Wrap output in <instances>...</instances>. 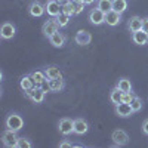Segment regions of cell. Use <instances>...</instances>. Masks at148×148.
Listing matches in <instances>:
<instances>
[{"mask_svg":"<svg viewBox=\"0 0 148 148\" xmlns=\"http://www.w3.org/2000/svg\"><path fill=\"white\" fill-rule=\"evenodd\" d=\"M28 12H30V15L34 16V18H39L42 16L45 12H46V6L42 5L40 2H37V0H34V2L30 3V8H28Z\"/></svg>","mask_w":148,"mask_h":148,"instance_id":"9","label":"cell"},{"mask_svg":"<svg viewBox=\"0 0 148 148\" xmlns=\"http://www.w3.org/2000/svg\"><path fill=\"white\" fill-rule=\"evenodd\" d=\"M127 9V2L126 0H113V10L119 12V14H123Z\"/></svg>","mask_w":148,"mask_h":148,"instance_id":"23","label":"cell"},{"mask_svg":"<svg viewBox=\"0 0 148 148\" xmlns=\"http://www.w3.org/2000/svg\"><path fill=\"white\" fill-rule=\"evenodd\" d=\"M15 33H16V28H15V25L12 22H5L2 25V28H0V36H2L3 39H6V40L12 39V37L15 36Z\"/></svg>","mask_w":148,"mask_h":148,"instance_id":"11","label":"cell"},{"mask_svg":"<svg viewBox=\"0 0 148 148\" xmlns=\"http://www.w3.org/2000/svg\"><path fill=\"white\" fill-rule=\"evenodd\" d=\"M59 28H61V27L58 25L56 19H55V18H52V19H47V21L43 24V27H42V33H43L46 37H51V36H52V34H55Z\"/></svg>","mask_w":148,"mask_h":148,"instance_id":"5","label":"cell"},{"mask_svg":"<svg viewBox=\"0 0 148 148\" xmlns=\"http://www.w3.org/2000/svg\"><path fill=\"white\" fill-rule=\"evenodd\" d=\"M88 130H89V125L86 120H83V119L74 120V133L76 135H84Z\"/></svg>","mask_w":148,"mask_h":148,"instance_id":"14","label":"cell"},{"mask_svg":"<svg viewBox=\"0 0 148 148\" xmlns=\"http://www.w3.org/2000/svg\"><path fill=\"white\" fill-rule=\"evenodd\" d=\"M45 74H46V77H47V79H56V77H62V74H61V70H59V67H56V65H49V67H46V70H45Z\"/></svg>","mask_w":148,"mask_h":148,"instance_id":"18","label":"cell"},{"mask_svg":"<svg viewBox=\"0 0 148 148\" xmlns=\"http://www.w3.org/2000/svg\"><path fill=\"white\" fill-rule=\"evenodd\" d=\"M39 88L45 92V93H49V92H52V89H51V82H49V79H46V80H43L42 82V84L39 86Z\"/></svg>","mask_w":148,"mask_h":148,"instance_id":"31","label":"cell"},{"mask_svg":"<svg viewBox=\"0 0 148 148\" xmlns=\"http://www.w3.org/2000/svg\"><path fill=\"white\" fill-rule=\"evenodd\" d=\"M132 40L135 45L138 46H144L148 43V33H145L144 30H139V31H135L132 33Z\"/></svg>","mask_w":148,"mask_h":148,"instance_id":"13","label":"cell"},{"mask_svg":"<svg viewBox=\"0 0 148 148\" xmlns=\"http://www.w3.org/2000/svg\"><path fill=\"white\" fill-rule=\"evenodd\" d=\"M116 114L119 117H123V119H126V117H130L133 114V110L130 107V104H126V102H120L116 105Z\"/></svg>","mask_w":148,"mask_h":148,"instance_id":"10","label":"cell"},{"mask_svg":"<svg viewBox=\"0 0 148 148\" xmlns=\"http://www.w3.org/2000/svg\"><path fill=\"white\" fill-rule=\"evenodd\" d=\"M70 15H67V14H64V12H61V14L55 18L56 19V22H58V25L59 27H67L68 25V22H70Z\"/></svg>","mask_w":148,"mask_h":148,"instance_id":"26","label":"cell"},{"mask_svg":"<svg viewBox=\"0 0 148 148\" xmlns=\"http://www.w3.org/2000/svg\"><path fill=\"white\" fill-rule=\"evenodd\" d=\"M18 148H31L33 147V144L27 139V138H19V141H18V145H16Z\"/></svg>","mask_w":148,"mask_h":148,"instance_id":"29","label":"cell"},{"mask_svg":"<svg viewBox=\"0 0 148 148\" xmlns=\"http://www.w3.org/2000/svg\"><path fill=\"white\" fill-rule=\"evenodd\" d=\"M96 8H99L102 12H110V10H113V0H98V6Z\"/></svg>","mask_w":148,"mask_h":148,"instance_id":"24","label":"cell"},{"mask_svg":"<svg viewBox=\"0 0 148 148\" xmlns=\"http://www.w3.org/2000/svg\"><path fill=\"white\" fill-rule=\"evenodd\" d=\"M83 2H84V5H92L95 0H83Z\"/></svg>","mask_w":148,"mask_h":148,"instance_id":"36","label":"cell"},{"mask_svg":"<svg viewBox=\"0 0 148 148\" xmlns=\"http://www.w3.org/2000/svg\"><path fill=\"white\" fill-rule=\"evenodd\" d=\"M18 141H19V136L16 135V132L10 130V129H6L2 135V142L5 147H9V148H14L18 145Z\"/></svg>","mask_w":148,"mask_h":148,"instance_id":"2","label":"cell"},{"mask_svg":"<svg viewBox=\"0 0 148 148\" xmlns=\"http://www.w3.org/2000/svg\"><path fill=\"white\" fill-rule=\"evenodd\" d=\"M30 76L33 77V80H34L36 86H40V84H42V82L47 79V77H46V74H45V71H34V73H31V74H30Z\"/></svg>","mask_w":148,"mask_h":148,"instance_id":"25","label":"cell"},{"mask_svg":"<svg viewBox=\"0 0 148 148\" xmlns=\"http://www.w3.org/2000/svg\"><path fill=\"white\" fill-rule=\"evenodd\" d=\"M6 127L14 130V132H19L22 127H24V120L19 114L16 113H10L6 119Z\"/></svg>","mask_w":148,"mask_h":148,"instance_id":"1","label":"cell"},{"mask_svg":"<svg viewBox=\"0 0 148 148\" xmlns=\"http://www.w3.org/2000/svg\"><path fill=\"white\" fill-rule=\"evenodd\" d=\"M129 30H130L132 33L142 30V18H139V16H132V18L129 19Z\"/></svg>","mask_w":148,"mask_h":148,"instance_id":"19","label":"cell"},{"mask_svg":"<svg viewBox=\"0 0 148 148\" xmlns=\"http://www.w3.org/2000/svg\"><path fill=\"white\" fill-rule=\"evenodd\" d=\"M62 12H64V14H67V15H70V16L76 15V8H74V3L71 2V0L62 5Z\"/></svg>","mask_w":148,"mask_h":148,"instance_id":"27","label":"cell"},{"mask_svg":"<svg viewBox=\"0 0 148 148\" xmlns=\"http://www.w3.org/2000/svg\"><path fill=\"white\" fill-rule=\"evenodd\" d=\"M120 21H121V14H119V12H116V10H110V12L105 14V22L110 27L119 25Z\"/></svg>","mask_w":148,"mask_h":148,"instance_id":"12","label":"cell"},{"mask_svg":"<svg viewBox=\"0 0 148 148\" xmlns=\"http://www.w3.org/2000/svg\"><path fill=\"white\" fill-rule=\"evenodd\" d=\"M19 86H21V89L24 90V92H27V90H30V89H33V88H36V83H34V80H33V77L30 76H24L22 79H21V82H19ZM39 88V86H37Z\"/></svg>","mask_w":148,"mask_h":148,"instance_id":"17","label":"cell"},{"mask_svg":"<svg viewBox=\"0 0 148 148\" xmlns=\"http://www.w3.org/2000/svg\"><path fill=\"white\" fill-rule=\"evenodd\" d=\"M130 107H132V110H133V113H138V111L142 108V101L139 99L138 96H135L133 99H132V102H130Z\"/></svg>","mask_w":148,"mask_h":148,"instance_id":"28","label":"cell"},{"mask_svg":"<svg viewBox=\"0 0 148 148\" xmlns=\"http://www.w3.org/2000/svg\"><path fill=\"white\" fill-rule=\"evenodd\" d=\"M133 98H135V95H133L132 92H123V102H126V104H130Z\"/></svg>","mask_w":148,"mask_h":148,"instance_id":"32","label":"cell"},{"mask_svg":"<svg viewBox=\"0 0 148 148\" xmlns=\"http://www.w3.org/2000/svg\"><path fill=\"white\" fill-rule=\"evenodd\" d=\"M58 129L59 132L64 135V136H68V135L74 133V120L73 119H61L58 123Z\"/></svg>","mask_w":148,"mask_h":148,"instance_id":"3","label":"cell"},{"mask_svg":"<svg viewBox=\"0 0 148 148\" xmlns=\"http://www.w3.org/2000/svg\"><path fill=\"white\" fill-rule=\"evenodd\" d=\"M142 132H144L145 135H148V119L142 123Z\"/></svg>","mask_w":148,"mask_h":148,"instance_id":"34","label":"cell"},{"mask_svg":"<svg viewBox=\"0 0 148 148\" xmlns=\"http://www.w3.org/2000/svg\"><path fill=\"white\" fill-rule=\"evenodd\" d=\"M25 95H27L28 99H31L34 104H42V102L45 101V95H46V93H45L40 88H37V86H36V88L27 90Z\"/></svg>","mask_w":148,"mask_h":148,"instance_id":"4","label":"cell"},{"mask_svg":"<svg viewBox=\"0 0 148 148\" xmlns=\"http://www.w3.org/2000/svg\"><path fill=\"white\" fill-rule=\"evenodd\" d=\"M110 101L113 102L114 105H117V104L123 102V92L117 88V86H116V88H114L113 90H111V93H110Z\"/></svg>","mask_w":148,"mask_h":148,"instance_id":"20","label":"cell"},{"mask_svg":"<svg viewBox=\"0 0 148 148\" xmlns=\"http://www.w3.org/2000/svg\"><path fill=\"white\" fill-rule=\"evenodd\" d=\"M89 21L93 25H101V24L105 22V12H102L99 8L92 9L90 14H89Z\"/></svg>","mask_w":148,"mask_h":148,"instance_id":"6","label":"cell"},{"mask_svg":"<svg viewBox=\"0 0 148 148\" xmlns=\"http://www.w3.org/2000/svg\"><path fill=\"white\" fill-rule=\"evenodd\" d=\"M142 30L148 33V18H142Z\"/></svg>","mask_w":148,"mask_h":148,"instance_id":"33","label":"cell"},{"mask_svg":"<svg viewBox=\"0 0 148 148\" xmlns=\"http://www.w3.org/2000/svg\"><path fill=\"white\" fill-rule=\"evenodd\" d=\"M71 2L74 3V8H76V15L80 14V12L84 9V2L83 0H71Z\"/></svg>","mask_w":148,"mask_h":148,"instance_id":"30","label":"cell"},{"mask_svg":"<svg viewBox=\"0 0 148 148\" xmlns=\"http://www.w3.org/2000/svg\"><path fill=\"white\" fill-rule=\"evenodd\" d=\"M45 6H46L47 15L52 16V18H56V16L61 14V12H62V5H59L56 0H49V2H47Z\"/></svg>","mask_w":148,"mask_h":148,"instance_id":"7","label":"cell"},{"mask_svg":"<svg viewBox=\"0 0 148 148\" xmlns=\"http://www.w3.org/2000/svg\"><path fill=\"white\" fill-rule=\"evenodd\" d=\"M56 2H58L59 5H64V3H67V2H70V0H56Z\"/></svg>","mask_w":148,"mask_h":148,"instance_id":"37","label":"cell"},{"mask_svg":"<svg viewBox=\"0 0 148 148\" xmlns=\"http://www.w3.org/2000/svg\"><path fill=\"white\" fill-rule=\"evenodd\" d=\"M92 40V36L89 31H86V30H82L76 34V43L80 45V46H86V45H89Z\"/></svg>","mask_w":148,"mask_h":148,"instance_id":"15","label":"cell"},{"mask_svg":"<svg viewBox=\"0 0 148 148\" xmlns=\"http://www.w3.org/2000/svg\"><path fill=\"white\" fill-rule=\"evenodd\" d=\"M59 147H61V148H65V147H73V144H71V142H68V141H64V142H61V144H59Z\"/></svg>","mask_w":148,"mask_h":148,"instance_id":"35","label":"cell"},{"mask_svg":"<svg viewBox=\"0 0 148 148\" xmlns=\"http://www.w3.org/2000/svg\"><path fill=\"white\" fill-rule=\"evenodd\" d=\"M111 139L114 141V145H126L129 142V136H127V133L125 130H121V129H117L113 132V135H111Z\"/></svg>","mask_w":148,"mask_h":148,"instance_id":"8","label":"cell"},{"mask_svg":"<svg viewBox=\"0 0 148 148\" xmlns=\"http://www.w3.org/2000/svg\"><path fill=\"white\" fill-rule=\"evenodd\" d=\"M117 88H119L121 92H132V83H130L129 79L121 77V79H119V82H117Z\"/></svg>","mask_w":148,"mask_h":148,"instance_id":"22","label":"cell"},{"mask_svg":"<svg viewBox=\"0 0 148 148\" xmlns=\"http://www.w3.org/2000/svg\"><path fill=\"white\" fill-rule=\"evenodd\" d=\"M49 42H51V45L55 46V47H62L65 45V36L56 31L55 34H52L49 37Z\"/></svg>","mask_w":148,"mask_h":148,"instance_id":"16","label":"cell"},{"mask_svg":"<svg viewBox=\"0 0 148 148\" xmlns=\"http://www.w3.org/2000/svg\"><path fill=\"white\" fill-rule=\"evenodd\" d=\"M49 82H51V89H52V92H61V90L64 89V86H65V83H64L62 77L49 79Z\"/></svg>","mask_w":148,"mask_h":148,"instance_id":"21","label":"cell"}]
</instances>
